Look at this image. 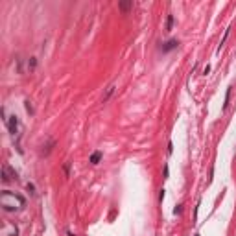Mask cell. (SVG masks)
Listing matches in <instances>:
<instances>
[{"mask_svg": "<svg viewBox=\"0 0 236 236\" xmlns=\"http://www.w3.org/2000/svg\"><path fill=\"white\" fill-rule=\"evenodd\" d=\"M9 179H11V177H9V168L4 166V170H2V181H4V183H9Z\"/></svg>", "mask_w": 236, "mask_h": 236, "instance_id": "cell-3", "label": "cell"}, {"mask_svg": "<svg viewBox=\"0 0 236 236\" xmlns=\"http://www.w3.org/2000/svg\"><path fill=\"white\" fill-rule=\"evenodd\" d=\"M131 6H133L131 2H120V9H124V11H126V9H129Z\"/></svg>", "mask_w": 236, "mask_h": 236, "instance_id": "cell-8", "label": "cell"}, {"mask_svg": "<svg viewBox=\"0 0 236 236\" xmlns=\"http://www.w3.org/2000/svg\"><path fill=\"white\" fill-rule=\"evenodd\" d=\"M177 46V41H170V42H166V46L162 48L164 52H168V50H172V48H175Z\"/></svg>", "mask_w": 236, "mask_h": 236, "instance_id": "cell-6", "label": "cell"}, {"mask_svg": "<svg viewBox=\"0 0 236 236\" xmlns=\"http://www.w3.org/2000/svg\"><path fill=\"white\" fill-rule=\"evenodd\" d=\"M100 159H101V153H100V151H94V153L91 155V162H92V164H98Z\"/></svg>", "mask_w": 236, "mask_h": 236, "instance_id": "cell-4", "label": "cell"}, {"mask_svg": "<svg viewBox=\"0 0 236 236\" xmlns=\"http://www.w3.org/2000/svg\"><path fill=\"white\" fill-rule=\"evenodd\" d=\"M0 201H2V206L6 210H17V209H20V206L24 205V199L20 196L11 194V192H4Z\"/></svg>", "mask_w": 236, "mask_h": 236, "instance_id": "cell-1", "label": "cell"}, {"mask_svg": "<svg viewBox=\"0 0 236 236\" xmlns=\"http://www.w3.org/2000/svg\"><path fill=\"white\" fill-rule=\"evenodd\" d=\"M172 26H173V17H172V15H168V20H166V32H170Z\"/></svg>", "mask_w": 236, "mask_h": 236, "instance_id": "cell-7", "label": "cell"}, {"mask_svg": "<svg viewBox=\"0 0 236 236\" xmlns=\"http://www.w3.org/2000/svg\"><path fill=\"white\" fill-rule=\"evenodd\" d=\"M8 126H9V133H11V135H15V133H17V127H19L17 116H9V122H8Z\"/></svg>", "mask_w": 236, "mask_h": 236, "instance_id": "cell-2", "label": "cell"}, {"mask_svg": "<svg viewBox=\"0 0 236 236\" xmlns=\"http://www.w3.org/2000/svg\"><path fill=\"white\" fill-rule=\"evenodd\" d=\"M113 92H114V85H109V87H107V92L103 94V101H107V100H109V96H111Z\"/></svg>", "mask_w": 236, "mask_h": 236, "instance_id": "cell-5", "label": "cell"}]
</instances>
